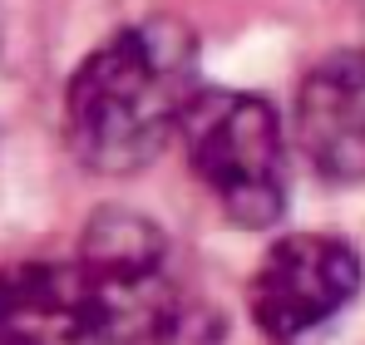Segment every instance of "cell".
<instances>
[{"instance_id": "cell-1", "label": "cell", "mask_w": 365, "mask_h": 345, "mask_svg": "<svg viewBox=\"0 0 365 345\" xmlns=\"http://www.w3.org/2000/svg\"><path fill=\"white\" fill-rule=\"evenodd\" d=\"M192 40L173 20L109 35L84 59L64 94L69 148L94 172L143 168L173 133L197 89Z\"/></svg>"}, {"instance_id": "cell-2", "label": "cell", "mask_w": 365, "mask_h": 345, "mask_svg": "<svg viewBox=\"0 0 365 345\" xmlns=\"http://www.w3.org/2000/svg\"><path fill=\"white\" fill-rule=\"evenodd\" d=\"M178 133L192 172L237 227H272L287 212V143L262 94L192 89Z\"/></svg>"}, {"instance_id": "cell-3", "label": "cell", "mask_w": 365, "mask_h": 345, "mask_svg": "<svg viewBox=\"0 0 365 345\" xmlns=\"http://www.w3.org/2000/svg\"><path fill=\"white\" fill-rule=\"evenodd\" d=\"M361 291V257L331 232H297L267 247L252 272V321L277 345H297L336 321Z\"/></svg>"}, {"instance_id": "cell-4", "label": "cell", "mask_w": 365, "mask_h": 345, "mask_svg": "<svg viewBox=\"0 0 365 345\" xmlns=\"http://www.w3.org/2000/svg\"><path fill=\"white\" fill-rule=\"evenodd\" d=\"M0 345H114L79 262L0 267Z\"/></svg>"}, {"instance_id": "cell-5", "label": "cell", "mask_w": 365, "mask_h": 345, "mask_svg": "<svg viewBox=\"0 0 365 345\" xmlns=\"http://www.w3.org/2000/svg\"><path fill=\"white\" fill-rule=\"evenodd\" d=\"M297 143L331 182H365V45L311 64L297 89Z\"/></svg>"}, {"instance_id": "cell-6", "label": "cell", "mask_w": 365, "mask_h": 345, "mask_svg": "<svg viewBox=\"0 0 365 345\" xmlns=\"http://www.w3.org/2000/svg\"><path fill=\"white\" fill-rule=\"evenodd\" d=\"M222 336V321H217V311L212 306H197V301H187V296H173L138 336L128 345H217Z\"/></svg>"}]
</instances>
